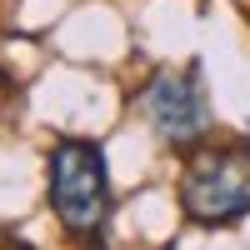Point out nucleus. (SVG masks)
<instances>
[{
	"mask_svg": "<svg viewBox=\"0 0 250 250\" xmlns=\"http://www.w3.org/2000/svg\"><path fill=\"white\" fill-rule=\"evenodd\" d=\"M45 190H50V210L75 240H95L110 220V165L105 150L95 140H55V150L45 160Z\"/></svg>",
	"mask_w": 250,
	"mask_h": 250,
	"instance_id": "1",
	"label": "nucleus"
},
{
	"mask_svg": "<svg viewBox=\"0 0 250 250\" xmlns=\"http://www.w3.org/2000/svg\"><path fill=\"white\" fill-rule=\"evenodd\" d=\"M180 210L190 225H235L250 215V140L190 150L180 170Z\"/></svg>",
	"mask_w": 250,
	"mask_h": 250,
	"instance_id": "2",
	"label": "nucleus"
},
{
	"mask_svg": "<svg viewBox=\"0 0 250 250\" xmlns=\"http://www.w3.org/2000/svg\"><path fill=\"white\" fill-rule=\"evenodd\" d=\"M140 115L170 150H195L210 130V100H205L200 70H155L140 90Z\"/></svg>",
	"mask_w": 250,
	"mask_h": 250,
	"instance_id": "3",
	"label": "nucleus"
},
{
	"mask_svg": "<svg viewBox=\"0 0 250 250\" xmlns=\"http://www.w3.org/2000/svg\"><path fill=\"white\" fill-rule=\"evenodd\" d=\"M0 95H20V85H15V80H10L5 70H0ZM0 125H5V115H0Z\"/></svg>",
	"mask_w": 250,
	"mask_h": 250,
	"instance_id": "4",
	"label": "nucleus"
},
{
	"mask_svg": "<svg viewBox=\"0 0 250 250\" xmlns=\"http://www.w3.org/2000/svg\"><path fill=\"white\" fill-rule=\"evenodd\" d=\"M85 250H105V240H100V235H95V240H85Z\"/></svg>",
	"mask_w": 250,
	"mask_h": 250,
	"instance_id": "5",
	"label": "nucleus"
}]
</instances>
